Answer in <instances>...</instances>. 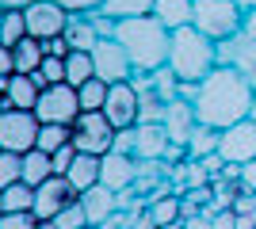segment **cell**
I'll use <instances>...</instances> for the list:
<instances>
[{
  "instance_id": "52",
  "label": "cell",
  "mask_w": 256,
  "mask_h": 229,
  "mask_svg": "<svg viewBox=\"0 0 256 229\" xmlns=\"http://www.w3.org/2000/svg\"><path fill=\"white\" fill-rule=\"evenodd\" d=\"M0 111H4V88H0Z\"/></svg>"
},
{
  "instance_id": "12",
  "label": "cell",
  "mask_w": 256,
  "mask_h": 229,
  "mask_svg": "<svg viewBox=\"0 0 256 229\" xmlns=\"http://www.w3.org/2000/svg\"><path fill=\"white\" fill-rule=\"evenodd\" d=\"M104 115L115 130H126V126H138V88L134 80H118L111 84L107 92V103H104Z\"/></svg>"
},
{
  "instance_id": "32",
  "label": "cell",
  "mask_w": 256,
  "mask_h": 229,
  "mask_svg": "<svg viewBox=\"0 0 256 229\" xmlns=\"http://www.w3.org/2000/svg\"><path fill=\"white\" fill-rule=\"evenodd\" d=\"M65 142H73L69 126H62V122H42V126H38V149H42V153L62 149Z\"/></svg>"
},
{
  "instance_id": "30",
  "label": "cell",
  "mask_w": 256,
  "mask_h": 229,
  "mask_svg": "<svg viewBox=\"0 0 256 229\" xmlns=\"http://www.w3.org/2000/svg\"><path fill=\"white\" fill-rule=\"evenodd\" d=\"M27 38V15L23 11H4L0 15V46H20Z\"/></svg>"
},
{
  "instance_id": "22",
  "label": "cell",
  "mask_w": 256,
  "mask_h": 229,
  "mask_svg": "<svg viewBox=\"0 0 256 229\" xmlns=\"http://www.w3.org/2000/svg\"><path fill=\"white\" fill-rule=\"evenodd\" d=\"M50 176H58V172H54V161H50V153H42L38 145H34L31 153H23V184L38 187V184H46Z\"/></svg>"
},
{
  "instance_id": "8",
  "label": "cell",
  "mask_w": 256,
  "mask_h": 229,
  "mask_svg": "<svg viewBox=\"0 0 256 229\" xmlns=\"http://www.w3.org/2000/svg\"><path fill=\"white\" fill-rule=\"evenodd\" d=\"M88 54H92L96 76H100V80H107V84H118V80H130V76H134L130 54L122 50V42H118V38H100Z\"/></svg>"
},
{
  "instance_id": "45",
  "label": "cell",
  "mask_w": 256,
  "mask_h": 229,
  "mask_svg": "<svg viewBox=\"0 0 256 229\" xmlns=\"http://www.w3.org/2000/svg\"><path fill=\"white\" fill-rule=\"evenodd\" d=\"M34 0H0V11H27Z\"/></svg>"
},
{
  "instance_id": "33",
  "label": "cell",
  "mask_w": 256,
  "mask_h": 229,
  "mask_svg": "<svg viewBox=\"0 0 256 229\" xmlns=\"http://www.w3.org/2000/svg\"><path fill=\"white\" fill-rule=\"evenodd\" d=\"M23 180V153H0V191Z\"/></svg>"
},
{
  "instance_id": "43",
  "label": "cell",
  "mask_w": 256,
  "mask_h": 229,
  "mask_svg": "<svg viewBox=\"0 0 256 229\" xmlns=\"http://www.w3.org/2000/svg\"><path fill=\"white\" fill-rule=\"evenodd\" d=\"M203 168H206V172H210V180H214V176H218V172H226V161H222V157H218V153H210V157H203Z\"/></svg>"
},
{
  "instance_id": "24",
  "label": "cell",
  "mask_w": 256,
  "mask_h": 229,
  "mask_svg": "<svg viewBox=\"0 0 256 229\" xmlns=\"http://www.w3.org/2000/svg\"><path fill=\"white\" fill-rule=\"evenodd\" d=\"M12 57H16V73H34L46 57V46H42V38H31V34H27L20 46H12Z\"/></svg>"
},
{
  "instance_id": "40",
  "label": "cell",
  "mask_w": 256,
  "mask_h": 229,
  "mask_svg": "<svg viewBox=\"0 0 256 229\" xmlns=\"http://www.w3.org/2000/svg\"><path fill=\"white\" fill-rule=\"evenodd\" d=\"M46 54L50 57H69L73 54V46H69V38H65V34H54V38H46Z\"/></svg>"
},
{
  "instance_id": "38",
  "label": "cell",
  "mask_w": 256,
  "mask_h": 229,
  "mask_svg": "<svg viewBox=\"0 0 256 229\" xmlns=\"http://www.w3.org/2000/svg\"><path fill=\"white\" fill-rule=\"evenodd\" d=\"M42 222L34 218V210L27 214H0V229H38Z\"/></svg>"
},
{
  "instance_id": "3",
  "label": "cell",
  "mask_w": 256,
  "mask_h": 229,
  "mask_svg": "<svg viewBox=\"0 0 256 229\" xmlns=\"http://www.w3.org/2000/svg\"><path fill=\"white\" fill-rule=\"evenodd\" d=\"M222 65L218 61V42L206 38L203 31H195V27H180V31H172V46H168V69L180 80H206L214 69Z\"/></svg>"
},
{
  "instance_id": "19",
  "label": "cell",
  "mask_w": 256,
  "mask_h": 229,
  "mask_svg": "<svg viewBox=\"0 0 256 229\" xmlns=\"http://www.w3.org/2000/svg\"><path fill=\"white\" fill-rule=\"evenodd\" d=\"M134 80V88H138V122H164V99H160V92L153 88L150 73H134L130 76Z\"/></svg>"
},
{
  "instance_id": "10",
  "label": "cell",
  "mask_w": 256,
  "mask_h": 229,
  "mask_svg": "<svg viewBox=\"0 0 256 229\" xmlns=\"http://www.w3.org/2000/svg\"><path fill=\"white\" fill-rule=\"evenodd\" d=\"M218 157H222L226 164H248V161H256V122L245 119V122L226 126L222 138H218Z\"/></svg>"
},
{
  "instance_id": "37",
  "label": "cell",
  "mask_w": 256,
  "mask_h": 229,
  "mask_svg": "<svg viewBox=\"0 0 256 229\" xmlns=\"http://www.w3.org/2000/svg\"><path fill=\"white\" fill-rule=\"evenodd\" d=\"M38 73H42L46 84H62L65 80V57H42V65H38Z\"/></svg>"
},
{
  "instance_id": "16",
  "label": "cell",
  "mask_w": 256,
  "mask_h": 229,
  "mask_svg": "<svg viewBox=\"0 0 256 229\" xmlns=\"http://www.w3.org/2000/svg\"><path fill=\"white\" fill-rule=\"evenodd\" d=\"M195 126H199V115H195V103H188V99H172L168 107H164V130H168L172 145H184L188 149V142H192Z\"/></svg>"
},
{
  "instance_id": "53",
  "label": "cell",
  "mask_w": 256,
  "mask_h": 229,
  "mask_svg": "<svg viewBox=\"0 0 256 229\" xmlns=\"http://www.w3.org/2000/svg\"><path fill=\"white\" fill-rule=\"evenodd\" d=\"M0 153H4V149H0Z\"/></svg>"
},
{
  "instance_id": "47",
  "label": "cell",
  "mask_w": 256,
  "mask_h": 229,
  "mask_svg": "<svg viewBox=\"0 0 256 229\" xmlns=\"http://www.w3.org/2000/svg\"><path fill=\"white\" fill-rule=\"evenodd\" d=\"M245 31H248V34L256 38V15H245Z\"/></svg>"
},
{
  "instance_id": "49",
  "label": "cell",
  "mask_w": 256,
  "mask_h": 229,
  "mask_svg": "<svg viewBox=\"0 0 256 229\" xmlns=\"http://www.w3.org/2000/svg\"><path fill=\"white\" fill-rule=\"evenodd\" d=\"M38 229H58V226H54V222H42V226H38Z\"/></svg>"
},
{
  "instance_id": "11",
  "label": "cell",
  "mask_w": 256,
  "mask_h": 229,
  "mask_svg": "<svg viewBox=\"0 0 256 229\" xmlns=\"http://www.w3.org/2000/svg\"><path fill=\"white\" fill-rule=\"evenodd\" d=\"M218 61L230 65V69H237V73L252 84V92H256V38L248 31H241V34H234V38L218 42Z\"/></svg>"
},
{
  "instance_id": "31",
  "label": "cell",
  "mask_w": 256,
  "mask_h": 229,
  "mask_svg": "<svg viewBox=\"0 0 256 229\" xmlns=\"http://www.w3.org/2000/svg\"><path fill=\"white\" fill-rule=\"evenodd\" d=\"M107 92H111V84H107V80H100V76L84 80V84L76 88V96H80V111H104Z\"/></svg>"
},
{
  "instance_id": "9",
  "label": "cell",
  "mask_w": 256,
  "mask_h": 229,
  "mask_svg": "<svg viewBox=\"0 0 256 229\" xmlns=\"http://www.w3.org/2000/svg\"><path fill=\"white\" fill-rule=\"evenodd\" d=\"M73 199H80V195H76V187L69 184V176H50L46 184L34 187V218L38 222H54Z\"/></svg>"
},
{
  "instance_id": "29",
  "label": "cell",
  "mask_w": 256,
  "mask_h": 229,
  "mask_svg": "<svg viewBox=\"0 0 256 229\" xmlns=\"http://www.w3.org/2000/svg\"><path fill=\"white\" fill-rule=\"evenodd\" d=\"M27 210H34V187L23 180L4 187V214H27Z\"/></svg>"
},
{
  "instance_id": "17",
  "label": "cell",
  "mask_w": 256,
  "mask_h": 229,
  "mask_svg": "<svg viewBox=\"0 0 256 229\" xmlns=\"http://www.w3.org/2000/svg\"><path fill=\"white\" fill-rule=\"evenodd\" d=\"M80 207L88 214V229H100L104 222H111L118 214V195L111 187L96 184V187H88V191H80Z\"/></svg>"
},
{
  "instance_id": "6",
  "label": "cell",
  "mask_w": 256,
  "mask_h": 229,
  "mask_svg": "<svg viewBox=\"0 0 256 229\" xmlns=\"http://www.w3.org/2000/svg\"><path fill=\"white\" fill-rule=\"evenodd\" d=\"M69 134H73V145L80 153H96V157L111 153V142H115V126L107 122L104 111H80Z\"/></svg>"
},
{
  "instance_id": "42",
  "label": "cell",
  "mask_w": 256,
  "mask_h": 229,
  "mask_svg": "<svg viewBox=\"0 0 256 229\" xmlns=\"http://www.w3.org/2000/svg\"><path fill=\"white\" fill-rule=\"evenodd\" d=\"M12 73H16V57H12L8 46H0V80H8Z\"/></svg>"
},
{
  "instance_id": "5",
  "label": "cell",
  "mask_w": 256,
  "mask_h": 229,
  "mask_svg": "<svg viewBox=\"0 0 256 229\" xmlns=\"http://www.w3.org/2000/svg\"><path fill=\"white\" fill-rule=\"evenodd\" d=\"M38 115L34 111H0V149L4 153H31L38 145Z\"/></svg>"
},
{
  "instance_id": "28",
  "label": "cell",
  "mask_w": 256,
  "mask_h": 229,
  "mask_svg": "<svg viewBox=\"0 0 256 229\" xmlns=\"http://www.w3.org/2000/svg\"><path fill=\"white\" fill-rule=\"evenodd\" d=\"M150 218L153 226H172V222H184V203L176 195H157L150 203Z\"/></svg>"
},
{
  "instance_id": "25",
  "label": "cell",
  "mask_w": 256,
  "mask_h": 229,
  "mask_svg": "<svg viewBox=\"0 0 256 229\" xmlns=\"http://www.w3.org/2000/svg\"><path fill=\"white\" fill-rule=\"evenodd\" d=\"M157 0H104L100 11L111 19H134V15H153Z\"/></svg>"
},
{
  "instance_id": "50",
  "label": "cell",
  "mask_w": 256,
  "mask_h": 229,
  "mask_svg": "<svg viewBox=\"0 0 256 229\" xmlns=\"http://www.w3.org/2000/svg\"><path fill=\"white\" fill-rule=\"evenodd\" d=\"M248 119H252V122H256V99H252V115H248Z\"/></svg>"
},
{
  "instance_id": "18",
  "label": "cell",
  "mask_w": 256,
  "mask_h": 229,
  "mask_svg": "<svg viewBox=\"0 0 256 229\" xmlns=\"http://www.w3.org/2000/svg\"><path fill=\"white\" fill-rule=\"evenodd\" d=\"M168 145L172 138L164 130V122H138V149H134L138 161H164Z\"/></svg>"
},
{
  "instance_id": "2",
  "label": "cell",
  "mask_w": 256,
  "mask_h": 229,
  "mask_svg": "<svg viewBox=\"0 0 256 229\" xmlns=\"http://www.w3.org/2000/svg\"><path fill=\"white\" fill-rule=\"evenodd\" d=\"M115 38L122 42V50L130 54L134 73H157L160 65H168V46L172 31L157 15H134V19L115 23Z\"/></svg>"
},
{
  "instance_id": "46",
  "label": "cell",
  "mask_w": 256,
  "mask_h": 229,
  "mask_svg": "<svg viewBox=\"0 0 256 229\" xmlns=\"http://www.w3.org/2000/svg\"><path fill=\"white\" fill-rule=\"evenodd\" d=\"M237 4H241V11H245V15H256V0H237Z\"/></svg>"
},
{
  "instance_id": "27",
  "label": "cell",
  "mask_w": 256,
  "mask_h": 229,
  "mask_svg": "<svg viewBox=\"0 0 256 229\" xmlns=\"http://www.w3.org/2000/svg\"><path fill=\"white\" fill-rule=\"evenodd\" d=\"M96 76V65H92V54L88 50H73V54L65 57V80L73 88H80L84 80H92Z\"/></svg>"
},
{
  "instance_id": "20",
  "label": "cell",
  "mask_w": 256,
  "mask_h": 229,
  "mask_svg": "<svg viewBox=\"0 0 256 229\" xmlns=\"http://www.w3.org/2000/svg\"><path fill=\"white\" fill-rule=\"evenodd\" d=\"M192 11H195V0H157V15L168 31H180V27H192Z\"/></svg>"
},
{
  "instance_id": "44",
  "label": "cell",
  "mask_w": 256,
  "mask_h": 229,
  "mask_svg": "<svg viewBox=\"0 0 256 229\" xmlns=\"http://www.w3.org/2000/svg\"><path fill=\"white\" fill-rule=\"evenodd\" d=\"M184 226L188 229H214V222H210V214H192V218H184Z\"/></svg>"
},
{
  "instance_id": "34",
  "label": "cell",
  "mask_w": 256,
  "mask_h": 229,
  "mask_svg": "<svg viewBox=\"0 0 256 229\" xmlns=\"http://www.w3.org/2000/svg\"><path fill=\"white\" fill-rule=\"evenodd\" d=\"M54 226L58 229H88V214H84V207H80V199H73V203L54 218Z\"/></svg>"
},
{
  "instance_id": "4",
  "label": "cell",
  "mask_w": 256,
  "mask_h": 229,
  "mask_svg": "<svg viewBox=\"0 0 256 229\" xmlns=\"http://www.w3.org/2000/svg\"><path fill=\"white\" fill-rule=\"evenodd\" d=\"M192 27L203 31L206 38H214V42H226V38L245 31V11H241L237 0H195Z\"/></svg>"
},
{
  "instance_id": "39",
  "label": "cell",
  "mask_w": 256,
  "mask_h": 229,
  "mask_svg": "<svg viewBox=\"0 0 256 229\" xmlns=\"http://www.w3.org/2000/svg\"><path fill=\"white\" fill-rule=\"evenodd\" d=\"M58 8H65L69 15H88V11H100L104 0H54Z\"/></svg>"
},
{
  "instance_id": "7",
  "label": "cell",
  "mask_w": 256,
  "mask_h": 229,
  "mask_svg": "<svg viewBox=\"0 0 256 229\" xmlns=\"http://www.w3.org/2000/svg\"><path fill=\"white\" fill-rule=\"evenodd\" d=\"M38 122H62V126H73L76 115H80V96H76V88L69 80L62 84H50L38 96V107H34Z\"/></svg>"
},
{
  "instance_id": "13",
  "label": "cell",
  "mask_w": 256,
  "mask_h": 229,
  "mask_svg": "<svg viewBox=\"0 0 256 229\" xmlns=\"http://www.w3.org/2000/svg\"><path fill=\"white\" fill-rule=\"evenodd\" d=\"M23 15H27V34H31V38H42V42L54 38V34H62L65 23H69V11L58 8L54 0H34Z\"/></svg>"
},
{
  "instance_id": "1",
  "label": "cell",
  "mask_w": 256,
  "mask_h": 229,
  "mask_svg": "<svg viewBox=\"0 0 256 229\" xmlns=\"http://www.w3.org/2000/svg\"><path fill=\"white\" fill-rule=\"evenodd\" d=\"M252 84L230 65H218L206 80H199V96H195V115L203 126L226 130L234 122H245L252 115Z\"/></svg>"
},
{
  "instance_id": "41",
  "label": "cell",
  "mask_w": 256,
  "mask_h": 229,
  "mask_svg": "<svg viewBox=\"0 0 256 229\" xmlns=\"http://www.w3.org/2000/svg\"><path fill=\"white\" fill-rule=\"evenodd\" d=\"M241 191H256V161L241 164Z\"/></svg>"
},
{
  "instance_id": "21",
  "label": "cell",
  "mask_w": 256,
  "mask_h": 229,
  "mask_svg": "<svg viewBox=\"0 0 256 229\" xmlns=\"http://www.w3.org/2000/svg\"><path fill=\"white\" fill-rule=\"evenodd\" d=\"M69 184L76 187V195L100 184V157L96 153H76L73 168H69Z\"/></svg>"
},
{
  "instance_id": "48",
  "label": "cell",
  "mask_w": 256,
  "mask_h": 229,
  "mask_svg": "<svg viewBox=\"0 0 256 229\" xmlns=\"http://www.w3.org/2000/svg\"><path fill=\"white\" fill-rule=\"evenodd\" d=\"M157 229H188L184 222H172V226H157Z\"/></svg>"
},
{
  "instance_id": "14",
  "label": "cell",
  "mask_w": 256,
  "mask_h": 229,
  "mask_svg": "<svg viewBox=\"0 0 256 229\" xmlns=\"http://www.w3.org/2000/svg\"><path fill=\"white\" fill-rule=\"evenodd\" d=\"M100 184L111 187V191H126V187L138 184V161L126 157V153H104L100 157Z\"/></svg>"
},
{
  "instance_id": "15",
  "label": "cell",
  "mask_w": 256,
  "mask_h": 229,
  "mask_svg": "<svg viewBox=\"0 0 256 229\" xmlns=\"http://www.w3.org/2000/svg\"><path fill=\"white\" fill-rule=\"evenodd\" d=\"M0 88H4V111H8V107L34 111V107H38V96L46 92L31 73H12L8 80H0Z\"/></svg>"
},
{
  "instance_id": "35",
  "label": "cell",
  "mask_w": 256,
  "mask_h": 229,
  "mask_svg": "<svg viewBox=\"0 0 256 229\" xmlns=\"http://www.w3.org/2000/svg\"><path fill=\"white\" fill-rule=\"evenodd\" d=\"M76 153H80V149H76L73 142H65L62 149H54V153H50L54 172H58V176H69V168H73V161H76Z\"/></svg>"
},
{
  "instance_id": "26",
  "label": "cell",
  "mask_w": 256,
  "mask_h": 229,
  "mask_svg": "<svg viewBox=\"0 0 256 229\" xmlns=\"http://www.w3.org/2000/svg\"><path fill=\"white\" fill-rule=\"evenodd\" d=\"M218 138H222V130H214V126H195L192 142H188V161H203V157H210V153H218Z\"/></svg>"
},
{
  "instance_id": "36",
  "label": "cell",
  "mask_w": 256,
  "mask_h": 229,
  "mask_svg": "<svg viewBox=\"0 0 256 229\" xmlns=\"http://www.w3.org/2000/svg\"><path fill=\"white\" fill-rule=\"evenodd\" d=\"M134 149H138V126L115 130V142H111V153H126V157H134ZM134 161H138V157H134Z\"/></svg>"
},
{
  "instance_id": "23",
  "label": "cell",
  "mask_w": 256,
  "mask_h": 229,
  "mask_svg": "<svg viewBox=\"0 0 256 229\" xmlns=\"http://www.w3.org/2000/svg\"><path fill=\"white\" fill-rule=\"evenodd\" d=\"M62 34L69 38L73 50H92V46L100 42V31H96V23L88 19V15H69V23H65Z\"/></svg>"
},
{
  "instance_id": "51",
  "label": "cell",
  "mask_w": 256,
  "mask_h": 229,
  "mask_svg": "<svg viewBox=\"0 0 256 229\" xmlns=\"http://www.w3.org/2000/svg\"><path fill=\"white\" fill-rule=\"evenodd\" d=\"M0 214H4V191H0Z\"/></svg>"
}]
</instances>
